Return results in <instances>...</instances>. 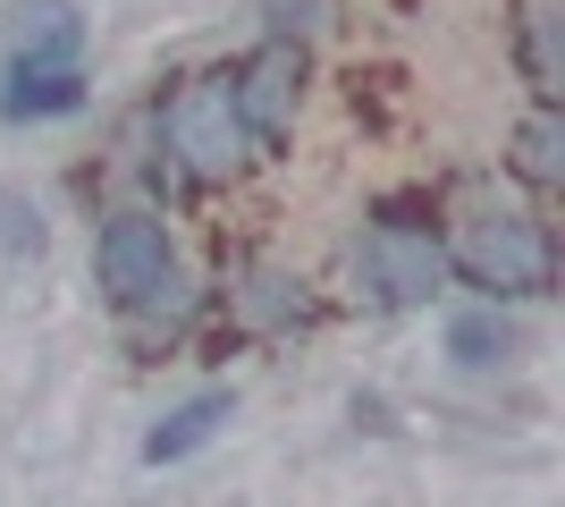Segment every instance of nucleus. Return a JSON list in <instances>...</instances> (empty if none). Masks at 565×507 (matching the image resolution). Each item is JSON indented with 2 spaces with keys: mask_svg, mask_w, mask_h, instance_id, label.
<instances>
[{
  "mask_svg": "<svg viewBox=\"0 0 565 507\" xmlns=\"http://www.w3.org/2000/svg\"><path fill=\"white\" fill-rule=\"evenodd\" d=\"M161 145H169V161H178V178H194V187H228L236 169L254 161L262 145L245 136V110H236V94H228V68L186 76V85L161 102Z\"/></svg>",
  "mask_w": 565,
  "mask_h": 507,
  "instance_id": "obj_2",
  "label": "nucleus"
},
{
  "mask_svg": "<svg viewBox=\"0 0 565 507\" xmlns=\"http://www.w3.org/2000/svg\"><path fill=\"white\" fill-rule=\"evenodd\" d=\"M448 347H456V363H507V356H515V330L490 321V314H465L448 330Z\"/></svg>",
  "mask_w": 565,
  "mask_h": 507,
  "instance_id": "obj_11",
  "label": "nucleus"
},
{
  "mask_svg": "<svg viewBox=\"0 0 565 507\" xmlns=\"http://www.w3.org/2000/svg\"><path fill=\"white\" fill-rule=\"evenodd\" d=\"M94 263H102V296L118 314H161L178 305V245L152 212H110L94 237Z\"/></svg>",
  "mask_w": 565,
  "mask_h": 507,
  "instance_id": "obj_3",
  "label": "nucleus"
},
{
  "mask_svg": "<svg viewBox=\"0 0 565 507\" xmlns=\"http://www.w3.org/2000/svg\"><path fill=\"white\" fill-rule=\"evenodd\" d=\"M228 94H236V110H245V136H254V145H279L287 119H296V94H305V51L287 43V34L254 43L228 68Z\"/></svg>",
  "mask_w": 565,
  "mask_h": 507,
  "instance_id": "obj_5",
  "label": "nucleus"
},
{
  "mask_svg": "<svg viewBox=\"0 0 565 507\" xmlns=\"http://www.w3.org/2000/svg\"><path fill=\"white\" fill-rule=\"evenodd\" d=\"M354 279H363L372 305H423V296H439V279H448V254H439V237L414 229V220H380V229H363V245H354Z\"/></svg>",
  "mask_w": 565,
  "mask_h": 507,
  "instance_id": "obj_4",
  "label": "nucleus"
},
{
  "mask_svg": "<svg viewBox=\"0 0 565 507\" xmlns=\"http://www.w3.org/2000/svg\"><path fill=\"white\" fill-rule=\"evenodd\" d=\"M228 305H236V321H245L254 338H279V330H296V321H305V279H287V271L254 263V271H236Z\"/></svg>",
  "mask_w": 565,
  "mask_h": 507,
  "instance_id": "obj_7",
  "label": "nucleus"
},
{
  "mask_svg": "<svg viewBox=\"0 0 565 507\" xmlns=\"http://www.w3.org/2000/svg\"><path fill=\"white\" fill-rule=\"evenodd\" d=\"M85 43V18L76 0H18V25H9V60H76Z\"/></svg>",
  "mask_w": 565,
  "mask_h": 507,
  "instance_id": "obj_8",
  "label": "nucleus"
},
{
  "mask_svg": "<svg viewBox=\"0 0 565 507\" xmlns=\"http://www.w3.org/2000/svg\"><path fill=\"white\" fill-rule=\"evenodd\" d=\"M76 102H85V68H76V60H9L0 119H60Z\"/></svg>",
  "mask_w": 565,
  "mask_h": 507,
  "instance_id": "obj_6",
  "label": "nucleus"
},
{
  "mask_svg": "<svg viewBox=\"0 0 565 507\" xmlns=\"http://www.w3.org/2000/svg\"><path fill=\"white\" fill-rule=\"evenodd\" d=\"M228 423V389H203V398H186L178 414H161L152 423V440H143V465H178V457H194L203 440Z\"/></svg>",
  "mask_w": 565,
  "mask_h": 507,
  "instance_id": "obj_9",
  "label": "nucleus"
},
{
  "mask_svg": "<svg viewBox=\"0 0 565 507\" xmlns=\"http://www.w3.org/2000/svg\"><path fill=\"white\" fill-rule=\"evenodd\" d=\"M515 178L541 187V194L565 187V119H557V102H541V110L515 127Z\"/></svg>",
  "mask_w": 565,
  "mask_h": 507,
  "instance_id": "obj_10",
  "label": "nucleus"
},
{
  "mask_svg": "<svg viewBox=\"0 0 565 507\" xmlns=\"http://www.w3.org/2000/svg\"><path fill=\"white\" fill-rule=\"evenodd\" d=\"M523 68L541 85V102L557 94V9H532V34H523Z\"/></svg>",
  "mask_w": 565,
  "mask_h": 507,
  "instance_id": "obj_12",
  "label": "nucleus"
},
{
  "mask_svg": "<svg viewBox=\"0 0 565 507\" xmlns=\"http://www.w3.org/2000/svg\"><path fill=\"white\" fill-rule=\"evenodd\" d=\"M439 254L481 296H548L557 288V237L532 212H472V220H456V237Z\"/></svg>",
  "mask_w": 565,
  "mask_h": 507,
  "instance_id": "obj_1",
  "label": "nucleus"
}]
</instances>
